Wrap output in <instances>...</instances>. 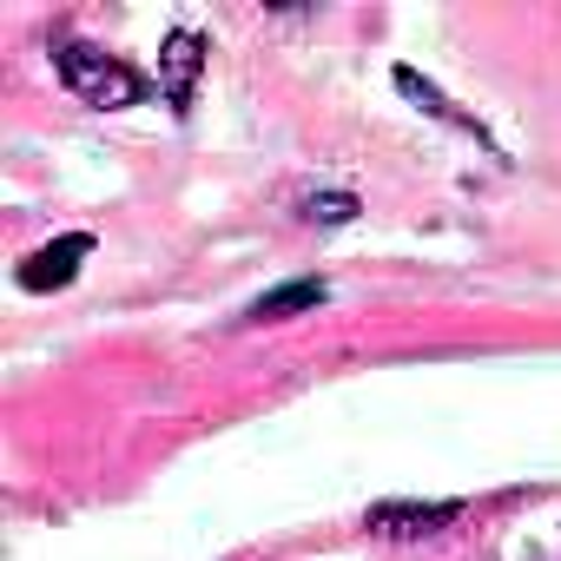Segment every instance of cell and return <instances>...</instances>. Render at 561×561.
<instances>
[{
	"mask_svg": "<svg viewBox=\"0 0 561 561\" xmlns=\"http://www.w3.org/2000/svg\"><path fill=\"white\" fill-rule=\"evenodd\" d=\"M54 67H60V80H67V93H73V100H87V106L119 113V106H139V100H146V73H139V67H126V60H119V54H106V47L60 41V47H54Z\"/></svg>",
	"mask_w": 561,
	"mask_h": 561,
	"instance_id": "1",
	"label": "cell"
},
{
	"mask_svg": "<svg viewBox=\"0 0 561 561\" xmlns=\"http://www.w3.org/2000/svg\"><path fill=\"white\" fill-rule=\"evenodd\" d=\"M87 257H93V238H87V231H67V238L41 244V251L21 264V291H34V298L67 291L73 277H80V264H87Z\"/></svg>",
	"mask_w": 561,
	"mask_h": 561,
	"instance_id": "2",
	"label": "cell"
},
{
	"mask_svg": "<svg viewBox=\"0 0 561 561\" xmlns=\"http://www.w3.org/2000/svg\"><path fill=\"white\" fill-rule=\"evenodd\" d=\"M198 73H205V41H198L192 27H172V34H165V47H159V93H165V106H172V113H185V106H192Z\"/></svg>",
	"mask_w": 561,
	"mask_h": 561,
	"instance_id": "3",
	"label": "cell"
},
{
	"mask_svg": "<svg viewBox=\"0 0 561 561\" xmlns=\"http://www.w3.org/2000/svg\"><path fill=\"white\" fill-rule=\"evenodd\" d=\"M449 522H462V502H377L370 508L377 535H436Z\"/></svg>",
	"mask_w": 561,
	"mask_h": 561,
	"instance_id": "4",
	"label": "cell"
},
{
	"mask_svg": "<svg viewBox=\"0 0 561 561\" xmlns=\"http://www.w3.org/2000/svg\"><path fill=\"white\" fill-rule=\"evenodd\" d=\"M331 291H324V277H291V285H271L264 298L244 305V324H285V318H305L318 311Z\"/></svg>",
	"mask_w": 561,
	"mask_h": 561,
	"instance_id": "5",
	"label": "cell"
},
{
	"mask_svg": "<svg viewBox=\"0 0 561 561\" xmlns=\"http://www.w3.org/2000/svg\"><path fill=\"white\" fill-rule=\"evenodd\" d=\"M390 80H397V93H403V100H416L430 119H443V126H456V133H476V139H482V126H476L469 113H456V100H443V93H436V87H430L416 67H397Z\"/></svg>",
	"mask_w": 561,
	"mask_h": 561,
	"instance_id": "6",
	"label": "cell"
},
{
	"mask_svg": "<svg viewBox=\"0 0 561 561\" xmlns=\"http://www.w3.org/2000/svg\"><path fill=\"white\" fill-rule=\"evenodd\" d=\"M305 218H311V225H351V218H357V198H351V192H324V198H305Z\"/></svg>",
	"mask_w": 561,
	"mask_h": 561,
	"instance_id": "7",
	"label": "cell"
}]
</instances>
